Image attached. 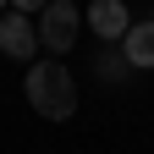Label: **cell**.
Returning <instances> with one entry per match:
<instances>
[{
    "instance_id": "6da1fadb",
    "label": "cell",
    "mask_w": 154,
    "mask_h": 154,
    "mask_svg": "<svg viewBox=\"0 0 154 154\" xmlns=\"http://www.w3.org/2000/svg\"><path fill=\"white\" fill-rule=\"evenodd\" d=\"M22 94H28V105L44 116V121H66V116H77V77H72V66H61V55H38V61H28Z\"/></svg>"
},
{
    "instance_id": "7a4b0ae2",
    "label": "cell",
    "mask_w": 154,
    "mask_h": 154,
    "mask_svg": "<svg viewBox=\"0 0 154 154\" xmlns=\"http://www.w3.org/2000/svg\"><path fill=\"white\" fill-rule=\"evenodd\" d=\"M77 33H83V17H77L72 0H50L38 11V50L44 55H66L77 44Z\"/></svg>"
},
{
    "instance_id": "3957f363",
    "label": "cell",
    "mask_w": 154,
    "mask_h": 154,
    "mask_svg": "<svg viewBox=\"0 0 154 154\" xmlns=\"http://www.w3.org/2000/svg\"><path fill=\"white\" fill-rule=\"evenodd\" d=\"M0 55L11 61H38V22L22 11H0Z\"/></svg>"
},
{
    "instance_id": "277c9868",
    "label": "cell",
    "mask_w": 154,
    "mask_h": 154,
    "mask_svg": "<svg viewBox=\"0 0 154 154\" xmlns=\"http://www.w3.org/2000/svg\"><path fill=\"white\" fill-rule=\"evenodd\" d=\"M83 28H88L94 38H105V44H121V38H127V28H132V17H127V6H121V0H88Z\"/></svg>"
},
{
    "instance_id": "5b68a950",
    "label": "cell",
    "mask_w": 154,
    "mask_h": 154,
    "mask_svg": "<svg viewBox=\"0 0 154 154\" xmlns=\"http://www.w3.org/2000/svg\"><path fill=\"white\" fill-rule=\"evenodd\" d=\"M121 55L132 72H154V22H132L121 38Z\"/></svg>"
},
{
    "instance_id": "8992f818",
    "label": "cell",
    "mask_w": 154,
    "mask_h": 154,
    "mask_svg": "<svg viewBox=\"0 0 154 154\" xmlns=\"http://www.w3.org/2000/svg\"><path fill=\"white\" fill-rule=\"evenodd\" d=\"M121 72H132V66H127V55H116V50H105V55H99V77H105V83H116Z\"/></svg>"
},
{
    "instance_id": "52a82bcc",
    "label": "cell",
    "mask_w": 154,
    "mask_h": 154,
    "mask_svg": "<svg viewBox=\"0 0 154 154\" xmlns=\"http://www.w3.org/2000/svg\"><path fill=\"white\" fill-rule=\"evenodd\" d=\"M44 6H50V0H11V11H22V17H38Z\"/></svg>"
},
{
    "instance_id": "ba28073f",
    "label": "cell",
    "mask_w": 154,
    "mask_h": 154,
    "mask_svg": "<svg viewBox=\"0 0 154 154\" xmlns=\"http://www.w3.org/2000/svg\"><path fill=\"white\" fill-rule=\"evenodd\" d=\"M6 6H11V0H0V11H6Z\"/></svg>"
}]
</instances>
